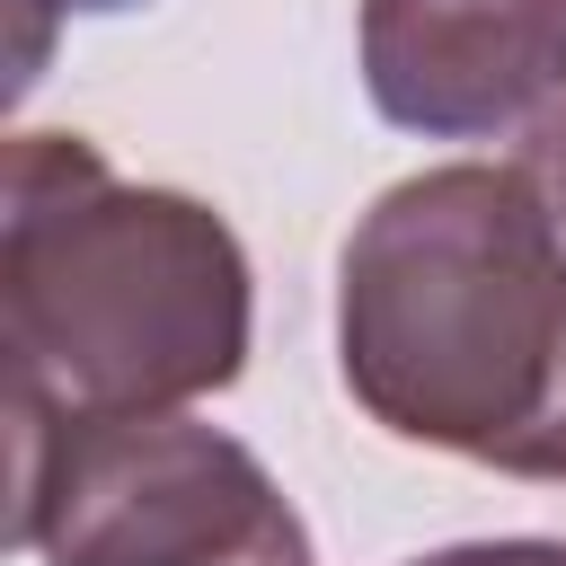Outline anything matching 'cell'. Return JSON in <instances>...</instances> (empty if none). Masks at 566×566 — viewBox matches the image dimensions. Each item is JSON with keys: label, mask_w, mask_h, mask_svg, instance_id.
I'll return each instance as SVG.
<instances>
[{"label": "cell", "mask_w": 566, "mask_h": 566, "mask_svg": "<svg viewBox=\"0 0 566 566\" xmlns=\"http://www.w3.org/2000/svg\"><path fill=\"white\" fill-rule=\"evenodd\" d=\"M9 539L44 566H283L301 513L248 442L195 416L27 424L9 416Z\"/></svg>", "instance_id": "cell-3"}, {"label": "cell", "mask_w": 566, "mask_h": 566, "mask_svg": "<svg viewBox=\"0 0 566 566\" xmlns=\"http://www.w3.org/2000/svg\"><path fill=\"white\" fill-rule=\"evenodd\" d=\"M363 88L398 133L495 142L566 106V0H363Z\"/></svg>", "instance_id": "cell-4"}, {"label": "cell", "mask_w": 566, "mask_h": 566, "mask_svg": "<svg viewBox=\"0 0 566 566\" xmlns=\"http://www.w3.org/2000/svg\"><path fill=\"white\" fill-rule=\"evenodd\" d=\"M531 186H539V203H548V221L566 230V106H548L531 133H522V159H513Z\"/></svg>", "instance_id": "cell-6"}, {"label": "cell", "mask_w": 566, "mask_h": 566, "mask_svg": "<svg viewBox=\"0 0 566 566\" xmlns=\"http://www.w3.org/2000/svg\"><path fill=\"white\" fill-rule=\"evenodd\" d=\"M248 248L177 195L124 186L80 133H18L0 195L9 416L115 424L186 416L248 371Z\"/></svg>", "instance_id": "cell-2"}, {"label": "cell", "mask_w": 566, "mask_h": 566, "mask_svg": "<svg viewBox=\"0 0 566 566\" xmlns=\"http://www.w3.org/2000/svg\"><path fill=\"white\" fill-rule=\"evenodd\" d=\"M115 9H142V0H9V88H35L53 18H115Z\"/></svg>", "instance_id": "cell-5"}, {"label": "cell", "mask_w": 566, "mask_h": 566, "mask_svg": "<svg viewBox=\"0 0 566 566\" xmlns=\"http://www.w3.org/2000/svg\"><path fill=\"white\" fill-rule=\"evenodd\" d=\"M336 371L398 442L566 478V230L513 159L398 177L354 221Z\"/></svg>", "instance_id": "cell-1"}, {"label": "cell", "mask_w": 566, "mask_h": 566, "mask_svg": "<svg viewBox=\"0 0 566 566\" xmlns=\"http://www.w3.org/2000/svg\"><path fill=\"white\" fill-rule=\"evenodd\" d=\"M292 566H318V557H292Z\"/></svg>", "instance_id": "cell-8"}, {"label": "cell", "mask_w": 566, "mask_h": 566, "mask_svg": "<svg viewBox=\"0 0 566 566\" xmlns=\"http://www.w3.org/2000/svg\"><path fill=\"white\" fill-rule=\"evenodd\" d=\"M416 566H566V539H469V548H433Z\"/></svg>", "instance_id": "cell-7"}]
</instances>
